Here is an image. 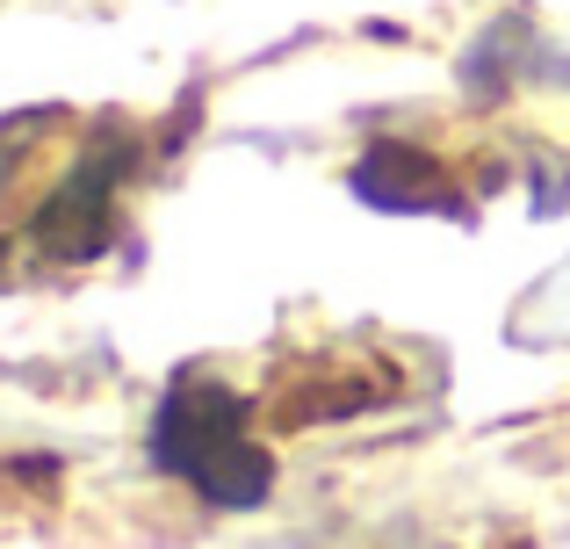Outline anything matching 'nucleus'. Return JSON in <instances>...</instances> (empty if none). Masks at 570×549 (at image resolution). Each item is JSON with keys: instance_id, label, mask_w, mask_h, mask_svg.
Listing matches in <instances>:
<instances>
[{"instance_id": "nucleus-4", "label": "nucleus", "mask_w": 570, "mask_h": 549, "mask_svg": "<svg viewBox=\"0 0 570 549\" xmlns=\"http://www.w3.org/2000/svg\"><path fill=\"white\" fill-rule=\"evenodd\" d=\"M29 124H37V116H29ZM29 124H14V130H0V188H8V174H14V159H22V145H14V138H22V130Z\"/></svg>"}, {"instance_id": "nucleus-2", "label": "nucleus", "mask_w": 570, "mask_h": 549, "mask_svg": "<svg viewBox=\"0 0 570 549\" xmlns=\"http://www.w3.org/2000/svg\"><path fill=\"white\" fill-rule=\"evenodd\" d=\"M130 159H138V138L109 124L80 159H72L66 182L51 188V203L37 210L29 239H37L51 261H95V254H109V239H116V188H124Z\"/></svg>"}, {"instance_id": "nucleus-1", "label": "nucleus", "mask_w": 570, "mask_h": 549, "mask_svg": "<svg viewBox=\"0 0 570 549\" xmlns=\"http://www.w3.org/2000/svg\"><path fill=\"white\" fill-rule=\"evenodd\" d=\"M153 463L203 492L209 507H261L275 492V455L246 434V398L209 376H181L159 398Z\"/></svg>"}, {"instance_id": "nucleus-3", "label": "nucleus", "mask_w": 570, "mask_h": 549, "mask_svg": "<svg viewBox=\"0 0 570 549\" xmlns=\"http://www.w3.org/2000/svg\"><path fill=\"white\" fill-rule=\"evenodd\" d=\"M354 188H362L368 203H383V210H419L412 196H448L441 167L419 153H404V145H376V153L354 167Z\"/></svg>"}]
</instances>
